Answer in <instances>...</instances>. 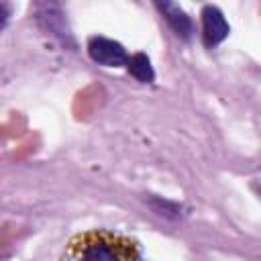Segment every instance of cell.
I'll use <instances>...</instances> for the list:
<instances>
[{
    "label": "cell",
    "mask_w": 261,
    "mask_h": 261,
    "mask_svg": "<svg viewBox=\"0 0 261 261\" xmlns=\"http://www.w3.org/2000/svg\"><path fill=\"white\" fill-rule=\"evenodd\" d=\"M8 18H10V6L6 2H0V31L6 27Z\"/></svg>",
    "instance_id": "cell-6"
},
{
    "label": "cell",
    "mask_w": 261,
    "mask_h": 261,
    "mask_svg": "<svg viewBox=\"0 0 261 261\" xmlns=\"http://www.w3.org/2000/svg\"><path fill=\"white\" fill-rule=\"evenodd\" d=\"M157 10L163 14V18L167 20V24L173 29V33L181 39H190L194 33V22L188 16V12L175 4V2H155Z\"/></svg>",
    "instance_id": "cell-4"
},
{
    "label": "cell",
    "mask_w": 261,
    "mask_h": 261,
    "mask_svg": "<svg viewBox=\"0 0 261 261\" xmlns=\"http://www.w3.org/2000/svg\"><path fill=\"white\" fill-rule=\"evenodd\" d=\"M88 55L92 61L104 67H120V65H126V59H128L124 45L108 37H90Z\"/></svg>",
    "instance_id": "cell-2"
},
{
    "label": "cell",
    "mask_w": 261,
    "mask_h": 261,
    "mask_svg": "<svg viewBox=\"0 0 261 261\" xmlns=\"http://www.w3.org/2000/svg\"><path fill=\"white\" fill-rule=\"evenodd\" d=\"M63 261H141V249L130 237L94 228L69 241Z\"/></svg>",
    "instance_id": "cell-1"
},
{
    "label": "cell",
    "mask_w": 261,
    "mask_h": 261,
    "mask_svg": "<svg viewBox=\"0 0 261 261\" xmlns=\"http://www.w3.org/2000/svg\"><path fill=\"white\" fill-rule=\"evenodd\" d=\"M202 41L206 47H216L220 45L228 33H230V27L222 14V10L218 6H212V4H206L202 8Z\"/></svg>",
    "instance_id": "cell-3"
},
{
    "label": "cell",
    "mask_w": 261,
    "mask_h": 261,
    "mask_svg": "<svg viewBox=\"0 0 261 261\" xmlns=\"http://www.w3.org/2000/svg\"><path fill=\"white\" fill-rule=\"evenodd\" d=\"M126 69L128 73L143 82V84H149L155 80V71H153V65H151V59L145 55V53H135V55H128L126 59Z\"/></svg>",
    "instance_id": "cell-5"
}]
</instances>
